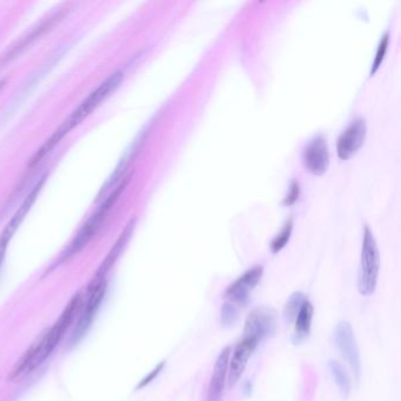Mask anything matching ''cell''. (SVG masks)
<instances>
[{"label":"cell","instance_id":"6da1fadb","mask_svg":"<svg viewBox=\"0 0 401 401\" xmlns=\"http://www.w3.org/2000/svg\"><path fill=\"white\" fill-rule=\"evenodd\" d=\"M81 306H83V299L80 293H77L67 304L66 309H64V312L62 313L59 319L55 321V324L50 330L44 332L30 350L24 354L22 360L18 361L13 371V378L34 371V368L43 364L51 356L53 350L59 344L77 317L78 313L80 312Z\"/></svg>","mask_w":401,"mask_h":401},{"label":"cell","instance_id":"7a4b0ae2","mask_svg":"<svg viewBox=\"0 0 401 401\" xmlns=\"http://www.w3.org/2000/svg\"><path fill=\"white\" fill-rule=\"evenodd\" d=\"M122 79H124V72H122V71H117V72L111 74L106 80H104L103 83L71 113L70 117H69L58 129H55L51 138L46 140V143L36 152V155L32 157L29 165H30L31 167H34V166L37 165L38 162H41L57 145L59 144L64 136L69 134V133H70L72 129H76L78 125H80L81 122H84L85 119L87 118L90 114L92 113L93 111L96 110L97 107L103 103L104 100L107 99V98L111 96V93L118 89L119 85L122 84Z\"/></svg>","mask_w":401,"mask_h":401},{"label":"cell","instance_id":"3957f363","mask_svg":"<svg viewBox=\"0 0 401 401\" xmlns=\"http://www.w3.org/2000/svg\"><path fill=\"white\" fill-rule=\"evenodd\" d=\"M380 269L379 248L371 230L366 226L361 246L360 267L358 276V290L364 297L376 292Z\"/></svg>","mask_w":401,"mask_h":401},{"label":"cell","instance_id":"277c9868","mask_svg":"<svg viewBox=\"0 0 401 401\" xmlns=\"http://www.w3.org/2000/svg\"><path fill=\"white\" fill-rule=\"evenodd\" d=\"M129 177L125 178V181H122V184L119 185L118 188H115L111 193L110 197L100 205L99 209L96 211V213L90 218L89 221L83 226L80 232L78 233V236L71 243L70 247L67 248L66 253H65V258H69L71 255H73V254L78 253L79 251L83 250L91 241L93 237L96 236V233L99 231L104 220L106 219L107 214L110 212L114 203L118 200L122 192L125 190L126 185L129 184Z\"/></svg>","mask_w":401,"mask_h":401},{"label":"cell","instance_id":"5b68a950","mask_svg":"<svg viewBox=\"0 0 401 401\" xmlns=\"http://www.w3.org/2000/svg\"><path fill=\"white\" fill-rule=\"evenodd\" d=\"M276 312L269 306H258L247 316L244 326V338L259 344L276 333L278 324Z\"/></svg>","mask_w":401,"mask_h":401},{"label":"cell","instance_id":"8992f818","mask_svg":"<svg viewBox=\"0 0 401 401\" xmlns=\"http://www.w3.org/2000/svg\"><path fill=\"white\" fill-rule=\"evenodd\" d=\"M335 342L342 358L350 365L356 379L359 380L361 372L360 354L352 325L349 321H340L335 330Z\"/></svg>","mask_w":401,"mask_h":401},{"label":"cell","instance_id":"52a82bcc","mask_svg":"<svg viewBox=\"0 0 401 401\" xmlns=\"http://www.w3.org/2000/svg\"><path fill=\"white\" fill-rule=\"evenodd\" d=\"M48 176L45 174L44 177L41 178V181H38L37 185L34 186V190L27 195L22 205L19 207L17 212L13 214L11 220L8 221V225L5 226L3 232L0 233V264L3 262L5 253L8 250V244L11 241L12 238L15 236V232L18 231L19 226L22 225V221L25 219L27 213L30 212L31 209L34 206V204L37 200L38 195L41 193V188L44 186L45 181H46Z\"/></svg>","mask_w":401,"mask_h":401},{"label":"cell","instance_id":"ba28073f","mask_svg":"<svg viewBox=\"0 0 401 401\" xmlns=\"http://www.w3.org/2000/svg\"><path fill=\"white\" fill-rule=\"evenodd\" d=\"M264 267L262 265L253 266L252 269H247L243 276H240L234 283H231L226 291L225 298L226 302H232L233 305H246L250 300V295L258 283H260Z\"/></svg>","mask_w":401,"mask_h":401},{"label":"cell","instance_id":"9c48e42d","mask_svg":"<svg viewBox=\"0 0 401 401\" xmlns=\"http://www.w3.org/2000/svg\"><path fill=\"white\" fill-rule=\"evenodd\" d=\"M258 345L259 344L255 340L248 338H244L243 340H240L237 344L234 350L231 352L230 361H228V388H233L237 384L239 383L240 378L243 376L245 368H246L247 363L250 360V358L252 357V354L257 349Z\"/></svg>","mask_w":401,"mask_h":401},{"label":"cell","instance_id":"30bf717a","mask_svg":"<svg viewBox=\"0 0 401 401\" xmlns=\"http://www.w3.org/2000/svg\"><path fill=\"white\" fill-rule=\"evenodd\" d=\"M366 122L364 119H357L347 127L338 139L337 151L342 160H349L357 155L366 138Z\"/></svg>","mask_w":401,"mask_h":401},{"label":"cell","instance_id":"8fae6325","mask_svg":"<svg viewBox=\"0 0 401 401\" xmlns=\"http://www.w3.org/2000/svg\"><path fill=\"white\" fill-rule=\"evenodd\" d=\"M105 290H106V283H101V285H97V286H89L87 305L85 306L84 312L81 313L73 333L71 335V345H76L87 332L90 325L92 324L94 314H96L97 309H99L100 302L103 300L104 295H105Z\"/></svg>","mask_w":401,"mask_h":401},{"label":"cell","instance_id":"7c38bea8","mask_svg":"<svg viewBox=\"0 0 401 401\" xmlns=\"http://www.w3.org/2000/svg\"><path fill=\"white\" fill-rule=\"evenodd\" d=\"M304 165L314 176H323L328 171L330 153L324 136H317L306 146L304 151Z\"/></svg>","mask_w":401,"mask_h":401},{"label":"cell","instance_id":"4fadbf2b","mask_svg":"<svg viewBox=\"0 0 401 401\" xmlns=\"http://www.w3.org/2000/svg\"><path fill=\"white\" fill-rule=\"evenodd\" d=\"M232 349L227 346L221 351L214 364L207 391V401H221L224 395L225 384L227 383L228 361Z\"/></svg>","mask_w":401,"mask_h":401},{"label":"cell","instance_id":"5bb4252c","mask_svg":"<svg viewBox=\"0 0 401 401\" xmlns=\"http://www.w3.org/2000/svg\"><path fill=\"white\" fill-rule=\"evenodd\" d=\"M134 224H136V220H134V219H132V220L129 221V224H127L125 230H124V232L122 233V236L119 237V239L117 240V243L114 245L113 248L111 250L106 259L104 260L103 264H101L99 269H98V272H97L96 276L93 278L92 283H90V285L94 286V285L105 283L107 273L110 272V269H112V266L114 265V262H117V259H118L119 255L122 254V250L125 248L126 244H127L129 237L132 234Z\"/></svg>","mask_w":401,"mask_h":401},{"label":"cell","instance_id":"9a60e30c","mask_svg":"<svg viewBox=\"0 0 401 401\" xmlns=\"http://www.w3.org/2000/svg\"><path fill=\"white\" fill-rule=\"evenodd\" d=\"M57 19H59V15H53V17L45 19L44 22H41V25H38L34 30L31 31V34L22 38L18 44L15 45L8 53H5V55L0 58V69L4 67V65H6L8 62L15 59V57H17L19 53H22L25 48H29V45H31V43L36 41L37 38L41 37V34H44L48 27H51V26L55 24V22H57Z\"/></svg>","mask_w":401,"mask_h":401},{"label":"cell","instance_id":"2e32d148","mask_svg":"<svg viewBox=\"0 0 401 401\" xmlns=\"http://www.w3.org/2000/svg\"><path fill=\"white\" fill-rule=\"evenodd\" d=\"M313 314H314V307L307 299L295 318V333L292 337V342L295 345L302 344L305 339L309 338L311 328H312Z\"/></svg>","mask_w":401,"mask_h":401},{"label":"cell","instance_id":"e0dca14e","mask_svg":"<svg viewBox=\"0 0 401 401\" xmlns=\"http://www.w3.org/2000/svg\"><path fill=\"white\" fill-rule=\"evenodd\" d=\"M328 367H330L332 377H333V379L338 386L339 392L342 394V399H347L350 397L351 391H352V381H351L349 373L339 361H328Z\"/></svg>","mask_w":401,"mask_h":401},{"label":"cell","instance_id":"ac0fdd59","mask_svg":"<svg viewBox=\"0 0 401 401\" xmlns=\"http://www.w3.org/2000/svg\"><path fill=\"white\" fill-rule=\"evenodd\" d=\"M306 295L302 292H295L293 295H290L288 302L283 307V317L286 324L295 323V318L298 316L302 305L305 304Z\"/></svg>","mask_w":401,"mask_h":401},{"label":"cell","instance_id":"d6986e66","mask_svg":"<svg viewBox=\"0 0 401 401\" xmlns=\"http://www.w3.org/2000/svg\"><path fill=\"white\" fill-rule=\"evenodd\" d=\"M239 318V311L232 302H225L220 309V324L224 328H231Z\"/></svg>","mask_w":401,"mask_h":401},{"label":"cell","instance_id":"ffe728a7","mask_svg":"<svg viewBox=\"0 0 401 401\" xmlns=\"http://www.w3.org/2000/svg\"><path fill=\"white\" fill-rule=\"evenodd\" d=\"M292 228H293V223L292 220H288L281 230V232L273 239L272 244H271V250H272L273 253H278L283 250V247L286 246V244L291 238Z\"/></svg>","mask_w":401,"mask_h":401},{"label":"cell","instance_id":"44dd1931","mask_svg":"<svg viewBox=\"0 0 401 401\" xmlns=\"http://www.w3.org/2000/svg\"><path fill=\"white\" fill-rule=\"evenodd\" d=\"M388 41H390V34H386L384 36L381 41H380L379 48H378V52H377L376 59H374V63H373V66H372L371 76L376 73L378 69H379L380 65L383 63L385 55H386Z\"/></svg>","mask_w":401,"mask_h":401},{"label":"cell","instance_id":"7402d4cb","mask_svg":"<svg viewBox=\"0 0 401 401\" xmlns=\"http://www.w3.org/2000/svg\"><path fill=\"white\" fill-rule=\"evenodd\" d=\"M164 367H165V361H162V363H160V364H159L158 366H157V367H155V370L148 374V376L145 377L144 379L140 381L139 385H138L136 388H139L140 390V388H143V387L148 386V384H151L152 381H153V380L160 374V372L164 370Z\"/></svg>","mask_w":401,"mask_h":401},{"label":"cell","instance_id":"603a6c76","mask_svg":"<svg viewBox=\"0 0 401 401\" xmlns=\"http://www.w3.org/2000/svg\"><path fill=\"white\" fill-rule=\"evenodd\" d=\"M299 193H300V188H299V184L297 181H293L291 185V188H290V192H288V197L285 198V202L283 204L288 205V206H291L293 204L298 200Z\"/></svg>","mask_w":401,"mask_h":401},{"label":"cell","instance_id":"cb8c5ba5","mask_svg":"<svg viewBox=\"0 0 401 401\" xmlns=\"http://www.w3.org/2000/svg\"><path fill=\"white\" fill-rule=\"evenodd\" d=\"M252 392V385L251 383H246L245 385V393L250 394Z\"/></svg>","mask_w":401,"mask_h":401},{"label":"cell","instance_id":"d4e9b609","mask_svg":"<svg viewBox=\"0 0 401 401\" xmlns=\"http://www.w3.org/2000/svg\"><path fill=\"white\" fill-rule=\"evenodd\" d=\"M6 84H8V79H1V80H0V92L3 91Z\"/></svg>","mask_w":401,"mask_h":401}]
</instances>
